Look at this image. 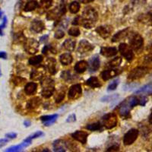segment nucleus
Instances as JSON below:
<instances>
[{
    "label": "nucleus",
    "mask_w": 152,
    "mask_h": 152,
    "mask_svg": "<svg viewBox=\"0 0 152 152\" xmlns=\"http://www.w3.org/2000/svg\"><path fill=\"white\" fill-rule=\"evenodd\" d=\"M97 12L94 8L87 7L85 9L82 16L80 17V24L85 28L90 29L92 28L97 20Z\"/></svg>",
    "instance_id": "1"
},
{
    "label": "nucleus",
    "mask_w": 152,
    "mask_h": 152,
    "mask_svg": "<svg viewBox=\"0 0 152 152\" xmlns=\"http://www.w3.org/2000/svg\"><path fill=\"white\" fill-rule=\"evenodd\" d=\"M140 104V99L135 96L130 97L122 103L119 106V113L122 117L126 118L129 115V112L132 108Z\"/></svg>",
    "instance_id": "2"
},
{
    "label": "nucleus",
    "mask_w": 152,
    "mask_h": 152,
    "mask_svg": "<svg viewBox=\"0 0 152 152\" xmlns=\"http://www.w3.org/2000/svg\"><path fill=\"white\" fill-rule=\"evenodd\" d=\"M41 85L43 87L41 94L44 98H50L55 92V87L53 79L50 78H45L41 82Z\"/></svg>",
    "instance_id": "3"
},
{
    "label": "nucleus",
    "mask_w": 152,
    "mask_h": 152,
    "mask_svg": "<svg viewBox=\"0 0 152 152\" xmlns=\"http://www.w3.org/2000/svg\"><path fill=\"white\" fill-rule=\"evenodd\" d=\"M129 41L132 50L136 52H139L142 49L143 45H144V40L139 33H135L131 34Z\"/></svg>",
    "instance_id": "4"
},
{
    "label": "nucleus",
    "mask_w": 152,
    "mask_h": 152,
    "mask_svg": "<svg viewBox=\"0 0 152 152\" xmlns=\"http://www.w3.org/2000/svg\"><path fill=\"white\" fill-rule=\"evenodd\" d=\"M148 72V68L145 66H139L132 69L128 75V79L131 81L137 80L145 77Z\"/></svg>",
    "instance_id": "5"
},
{
    "label": "nucleus",
    "mask_w": 152,
    "mask_h": 152,
    "mask_svg": "<svg viewBox=\"0 0 152 152\" xmlns=\"http://www.w3.org/2000/svg\"><path fill=\"white\" fill-rule=\"evenodd\" d=\"M117 116L114 113H108L102 117L103 126L107 129H112L117 125Z\"/></svg>",
    "instance_id": "6"
},
{
    "label": "nucleus",
    "mask_w": 152,
    "mask_h": 152,
    "mask_svg": "<svg viewBox=\"0 0 152 152\" xmlns=\"http://www.w3.org/2000/svg\"><path fill=\"white\" fill-rule=\"evenodd\" d=\"M139 132L138 129H132L129 131L125 134L124 137H123V143L125 145H132L136 139L139 137Z\"/></svg>",
    "instance_id": "7"
},
{
    "label": "nucleus",
    "mask_w": 152,
    "mask_h": 152,
    "mask_svg": "<svg viewBox=\"0 0 152 152\" xmlns=\"http://www.w3.org/2000/svg\"><path fill=\"white\" fill-rule=\"evenodd\" d=\"M119 51L123 57L128 61H132L134 58V53L132 47L126 43H121L119 46Z\"/></svg>",
    "instance_id": "8"
},
{
    "label": "nucleus",
    "mask_w": 152,
    "mask_h": 152,
    "mask_svg": "<svg viewBox=\"0 0 152 152\" xmlns=\"http://www.w3.org/2000/svg\"><path fill=\"white\" fill-rule=\"evenodd\" d=\"M24 49L29 54H35L39 50V43L34 39L26 40Z\"/></svg>",
    "instance_id": "9"
},
{
    "label": "nucleus",
    "mask_w": 152,
    "mask_h": 152,
    "mask_svg": "<svg viewBox=\"0 0 152 152\" xmlns=\"http://www.w3.org/2000/svg\"><path fill=\"white\" fill-rule=\"evenodd\" d=\"M82 89L81 85L76 84V85H74L69 88L68 97L71 100H75V99H78L82 95Z\"/></svg>",
    "instance_id": "10"
},
{
    "label": "nucleus",
    "mask_w": 152,
    "mask_h": 152,
    "mask_svg": "<svg viewBox=\"0 0 152 152\" xmlns=\"http://www.w3.org/2000/svg\"><path fill=\"white\" fill-rule=\"evenodd\" d=\"M94 50V46L91 43L86 40H82L80 41L79 46L78 48V52L79 53H90L91 51Z\"/></svg>",
    "instance_id": "11"
},
{
    "label": "nucleus",
    "mask_w": 152,
    "mask_h": 152,
    "mask_svg": "<svg viewBox=\"0 0 152 152\" xmlns=\"http://www.w3.org/2000/svg\"><path fill=\"white\" fill-rule=\"evenodd\" d=\"M87 136H88V134L85 132H83V131H76L72 134V139H74L76 141H79L83 145L86 144V142H87Z\"/></svg>",
    "instance_id": "12"
},
{
    "label": "nucleus",
    "mask_w": 152,
    "mask_h": 152,
    "mask_svg": "<svg viewBox=\"0 0 152 152\" xmlns=\"http://www.w3.org/2000/svg\"><path fill=\"white\" fill-rule=\"evenodd\" d=\"M112 31V27H107V26H100L98 28H96V32L98 33L100 37L104 38V39H107L110 35V33Z\"/></svg>",
    "instance_id": "13"
},
{
    "label": "nucleus",
    "mask_w": 152,
    "mask_h": 152,
    "mask_svg": "<svg viewBox=\"0 0 152 152\" xmlns=\"http://www.w3.org/2000/svg\"><path fill=\"white\" fill-rule=\"evenodd\" d=\"M100 54L105 57H112L117 54V49L116 47H107L104 46L100 49Z\"/></svg>",
    "instance_id": "14"
},
{
    "label": "nucleus",
    "mask_w": 152,
    "mask_h": 152,
    "mask_svg": "<svg viewBox=\"0 0 152 152\" xmlns=\"http://www.w3.org/2000/svg\"><path fill=\"white\" fill-rule=\"evenodd\" d=\"M31 29L35 33H40L45 29V24L42 21L34 20L32 21Z\"/></svg>",
    "instance_id": "15"
},
{
    "label": "nucleus",
    "mask_w": 152,
    "mask_h": 152,
    "mask_svg": "<svg viewBox=\"0 0 152 152\" xmlns=\"http://www.w3.org/2000/svg\"><path fill=\"white\" fill-rule=\"evenodd\" d=\"M89 69L91 72H96L100 68V59L98 56H94L89 61Z\"/></svg>",
    "instance_id": "16"
},
{
    "label": "nucleus",
    "mask_w": 152,
    "mask_h": 152,
    "mask_svg": "<svg viewBox=\"0 0 152 152\" xmlns=\"http://www.w3.org/2000/svg\"><path fill=\"white\" fill-rule=\"evenodd\" d=\"M118 74H119V72L116 69H109V70H105L102 72L100 76H101V78L104 81H107V80L115 77Z\"/></svg>",
    "instance_id": "17"
},
{
    "label": "nucleus",
    "mask_w": 152,
    "mask_h": 152,
    "mask_svg": "<svg viewBox=\"0 0 152 152\" xmlns=\"http://www.w3.org/2000/svg\"><path fill=\"white\" fill-rule=\"evenodd\" d=\"M58 117V114H53V115L43 116L40 117V120L43 121V124L46 126H50L56 121Z\"/></svg>",
    "instance_id": "18"
},
{
    "label": "nucleus",
    "mask_w": 152,
    "mask_h": 152,
    "mask_svg": "<svg viewBox=\"0 0 152 152\" xmlns=\"http://www.w3.org/2000/svg\"><path fill=\"white\" fill-rule=\"evenodd\" d=\"M41 100L40 97H33V98L30 99L27 103V108L28 109H34L40 105Z\"/></svg>",
    "instance_id": "19"
},
{
    "label": "nucleus",
    "mask_w": 152,
    "mask_h": 152,
    "mask_svg": "<svg viewBox=\"0 0 152 152\" xmlns=\"http://www.w3.org/2000/svg\"><path fill=\"white\" fill-rule=\"evenodd\" d=\"M37 85L34 82H29L24 87V92L27 95L34 94L37 91Z\"/></svg>",
    "instance_id": "20"
},
{
    "label": "nucleus",
    "mask_w": 152,
    "mask_h": 152,
    "mask_svg": "<svg viewBox=\"0 0 152 152\" xmlns=\"http://www.w3.org/2000/svg\"><path fill=\"white\" fill-rule=\"evenodd\" d=\"M87 65H88V63L87 62L85 61V60H82V61L76 63V65H75V71L79 74L85 72L87 69Z\"/></svg>",
    "instance_id": "21"
},
{
    "label": "nucleus",
    "mask_w": 152,
    "mask_h": 152,
    "mask_svg": "<svg viewBox=\"0 0 152 152\" xmlns=\"http://www.w3.org/2000/svg\"><path fill=\"white\" fill-rule=\"evenodd\" d=\"M129 28H126L124 30L119 31L113 36V38H112V41L113 42H118V41L124 39L125 37L129 34Z\"/></svg>",
    "instance_id": "22"
},
{
    "label": "nucleus",
    "mask_w": 152,
    "mask_h": 152,
    "mask_svg": "<svg viewBox=\"0 0 152 152\" xmlns=\"http://www.w3.org/2000/svg\"><path fill=\"white\" fill-rule=\"evenodd\" d=\"M136 94H152V83L145 85L136 91Z\"/></svg>",
    "instance_id": "23"
},
{
    "label": "nucleus",
    "mask_w": 152,
    "mask_h": 152,
    "mask_svg": "<svg viewBox=\"0 0 152 152\" xmlns=\"http://www.w3.org/2000/svg\"><path fill=\"white\" fill-rule=\"evenodd\" d=\"M56 60L53 58H49L48 60H47V68H48L49 72H50V74L55 75L57 72L56 70Z\"/></svg>",
    "instance_id": "24"
},
{
    "label": "nucleus",
    "mask_w": 152,
    "mask_h": 152,
    "mask_svg": "<svg viewBox=\"0 0 152 152\" xmlns=\"http://www.w3.org/2000/svg\"><path fill=\"white\" fill-rule=\"evenodd\" d=\"M66 147V143H65L63 141H62V140H56V141L53 143L54 151L64 152L66 151L65 150Z\"/></svg>",
    "instance_id": "25"
},
{
    "label": "nucleus",
    "mask_w": 152,
    "mask_h": 152,
    "mask_svg": "<svg viewBox=\"0 0 152 152\" xmlns=\"http://www.w3.org/2000/svg\"><path fill=\"white\" fill-rule=\"evenodd\" d=\"M31 142H27V141H23L21 145H15V146H12L9 148L6 149V152H16V151H20L22 150L23 148H26V147L29 146L31 145Z\"/></svg>",
    "instance_id": "26"
},
{
    "label": "nucleus",
    "mask_w": 152,
    "mask_h": 152,
    "mask_svg": "<svg viewBox=\"0 0 152 152\" xmlns=\"http://www.w3.org/2000/svg\"><path fill=\"white\" fill-rule=\"evenodd\" d=\"M85 84L89 87H93V88L101 87V84H100V81L97 77H91L89 79H87L86 81Z\"/></svg>",
    "instance_id": "27"
},
{
    "label": "nucleus",
    "mask_w": 152,
    "mask_h": 152,
    "mask_svg": "<svg viewBox=\"0 0 152 152\" xmlns=\"http://www.w3.org/2000/svg\"><path fill=\"white\" fill-rule=\"evenodd\" d=\"M60 60L63 65H70L71 63H72L73 59H72V56H71V54L64 53L60 56Z\"/></svg>",
    "instance_id": "28"
},
{
    "label": "nucleus",
    "mask_w": 152,
    "mask_h": 152,
    "mask_svg": "<svg viewBox=\"0 0 152 152\" xmlns=\"http://www.w3.org/2000/svg\"><path fill=\"white\" fill-rule=\"evenodd\" d=\"M63 46L67 51L72 52L75 50V41L72 39H67L63 43Z\"/></svg>",
    "instance_id": "29"
},
{
    "label": "nucleus",
    "mask_w": 152,
    "mask_h": 152,
    "mask_svg": "<svg viewBox=\"0 0 152 152\" xmlns=\"http://www.w3.org/2000/svg\"><path fill=\"white\" fill-rule=\"evenodd\" d=\"M38 7V3L35 0H30L26 3L24 8V11H32Z\"/></svg>",
    "instance_id": "30"
},
{
    "label": "nucleus",
    "mask_w": 152,
    "mask_h": 152,
    "mask_svg": "<svg viewBox=\"0 0 152 152\" xmlns=\"http://www.w3.org/2000/svg\"><path fill=\"white\" fill-rule=\"evenodd\" d=\"M43 77V71L40 69H33L31 73V78L33 80H40Z\"/></svg>",
    "instance_id": "31"
},
{
    "label": "nucleus",
    "mask_w": 152,
    "mask_h": 152,
    "mask_svg": "<svg viewBox=\"0 0 152 152\" xmlns=\"http://www.w3.org/2000/svg\"><path fill=\"white\" fill-rule=\"evenodd\" d=\"M65 91L64 88H60L59 91L56 92V94L55 96V102L57 103V104H60V102H62V100H63L64 97H65Z\"/></svg>",
    "instance_id": "32"
},
{
    "label": "nucleus",
    "mask_w": 152,
    "mask_h": 152,
    "mask_svg": "<svg viewBox=\"0 0 152 152\" xmlns=\"http://www.w3.org/2000/svg\"><path fill=\"white\" fill-rule=\"evenodd\" d=\"M85 128L87 129L90 130V131H101L103 130L102 125L99 123V122H95V123H91V124H88L85 126Z\"/></svg>",
    "instance_id": "33"
},
{
    "label": "nucleus",
    "mask_w": 152,
    "mask_h": 152,
    "mask_svg": "<svg viewBox=\"0 0 152 152\" xmlns=\"http://www.w3.org/2000/svg\"><path fill=\"white\" fill-rule=\"evenodd\" d=\"M43 62V57L42 56H36L30 58L28 60V63L31 65H37L40 64Z\"/></svg>",
    "instance_id": "34"
},
{
    "label": "nucleus",
    "mask_w": 152,
    "mask_h": 152,
    "mask_svg": "<svg viewBox=\"0 0 152 152\" xmlns=\"http://www.w3.org/2000/svg\"><path fill=\"white\" fill-rule=\"evenodd\" d=\"M80 10V4L78 2H71L70 5H69V11H70L71 13L72 14H76L78 13Z\"/></svg>",
    "instance_id": "35"
},
{
    "label": "nucleus",
    "mask_w": 152,
    "mask_h": 152,
    "mask_svg": "<svg viewBox=\"0 0 152 152\" xmlns=\"http://www.w3.org/2000/svg\"><path fill=\"white\" fill-rule=\"evenodd\" d=\"M121 63H122V58L117 56V57H115L111 61L108 63L107 66H109V68H116V67L120 65Z\"/></svg>",
    "instance_id": "36"
},
{
    "label": "nucleus",
    "mask_w": 152,
    "mask_h": 152,
    "mask_svg": "<svg viewBox=\"0 0 152 152\" xmlns=\"http://www.w3.org/2000/svg\"><path fill=\"white\" fill-rule=\"evenodd\" d=\"M119 97V94H115L108 95V96H104L101 98V101L102 102H111V101H114Z\"/></svg>",
    "instance_id": "37"
},
{
    "label": "nucleus",
    "mask_w": 152,
    "mask_h": 152,
    "mask_svg": "<svg viewBox=\"0 0 152 152\" xmlns=\"http://www.w3.org/2000/svg\"><path fill=\"white\" fill-rule=\"evenodd\" d=\"M43 136V132H42L41 131H37V132H34L33 135H31V136H28L27 139H24V141H27V142H31L32 140L37 139V138L40 137V136Z\"/></svg>",
    "instance_id": "38"
},
{
    "label": "nucleus",
    "mask_w": 152,
    "mask_h": 152,
    "mask_svg": "<svg viewBox=\"0 0 152 152\" xmlns=\"http://www.w3.org/2000/svg\"><path fill=\"white\" fill-rule=\"evenodd\" d=\"M61 77L62 78H63V79L65 80V81H67V82H71L74 78V75L69 71H64L62 73Z\"/></svg>",
    "instance_id": "39"
},
{
    "label": "nucleus",
    "mask_w": 152,
    "mask_h": 152,
    "mask_svg": "<svg viewBox=\"0 0 152 152\" xmlns=\"http://www.w3.org/2000/svg\"><path fill=\"white\" fill-rule=\"evenodd\" d=\"M53 0H40V6L43 9H49L53 5Z\"/></svg>",
    "instance_id": "40"
},
{
    "label": "nucleus",
    "mask_w": 152,
    "mask_h": 152,
    "mask_svg": "<svg viewBox=\"0 0 152 152\" xmlns=\"http://www.w3.org/2000/svg\"><path fill=\"white\" fill-rule=\"evenodd\" d=\"M80 33H81V32H80L79 28H76V27H72L69 30V34L72 36V37H78L80 35Z\"/></svg>",
    "instance_id": "41"
},
{
    "label": "nucleus",
    "mask_w": 152,
    "mask_h": 152,
    "mask_svg": "<svg viewBox=\"0 0 152 152\" xmlns=\"http://www.w3.org/2000/svg\"><path fill=\"white\" fill-rule=\"evenodd\" d=\"M119 79H116V80H114V81H113L111 83L109 84V86H108L107 91H114V90H116V88L117 87V86L119 85Z\"/></svg>",
    "instance_id": "42"
},
{
    "label": "nucleus",
    "mask_w": 152,
    "mask_h": 152,
    "mask_svg": "<svg viewBox=\"0 0 152 152\" xmlns=\"http://www.w3.org/2000/svg\"><path fill=\"white\" fill-rule=\"evenodd\" d=\"M26 82V79L25 78H23L20 76H17L13 78V84L15 85H21L24 82Z\"/></svg>",
    "instance_id": "43"
},
{
    "label": "nucleus",
    "mask_w": 152,
    "mask_h": 152,
    "mask_svg": "<svg viewBox=\"0 0 152 152\" xmlns=\"http://www.w3.org/2000/svg\"><path fill=\"white\" fill-rule=\"evenodd\" d=\"M6 25H7V18L6 16H4L2 24L0 25V36H3V29L6 28Z\"/></svg>",
    "instance_id": "44"
},
{
    "label": "nucleus",
    "mask_w": 152,
    "mask_h": 152,
    "mask_svg": "<svg viewBox=\"0 0 152 152\" xmlns=\"http://www.w3.org/2000/svg\"><path fill=\"white\" fill-rule=\"evenodd\" d=\"M15 40H18V42H25L26 41V38L24 37L22 33H17L15 37Z\"/></svg>",
    "instance_id": "45"
},
{
    "label": "nucleus",
    "mask_w": 152,
    "mask_h": 152,
    "mask_svg": "<svg viewBox=\"0 0 152 152\" xmlns=\"http://www.w3.org/2000/svg\"><path fill=\"white\" fill-rule=\"evenodd\" d=\"M64 36H65V33H64L63 31L58 30V31H56V33H55V35H54V37H56V39H61V38H63Z\"/></svg>",
    "instance_id": "46"
},
{
    "label": "nucleus",
    "mask_w": 152,
    "mask_h": 152,
    "mask_svg": "<svg viewBox=\"0 0 152 152\" xmlns=\"http://www.w3.org/2000/svg\"><path fill=\"white\" fill-rule=\"evenodd\" d=\"M145 63L148 65H152V53L145 56Z\"/></svg>",
    "instance_id": "47"
},
{
    "label": "nucleus",
    "mask_w": 152,
    "mask_h": 152,
    "mask_svg": "<svg viewBox=\"0 0 152 152\" xmlns=\"http://www.w3.org/2000/svg\"><path fill=\"white\" fill-rule=\"evenodd\" d=\"M76 120V116L75 114H72L69 116H68L66 119L67 122H73Z\"/></svg>",
    "instance_id": "48"
},
{
    "label": "nucleus",
    "mask_w": 152,
    "mask_h": 152,
    "mask_svg": "<svg viewBox=\"0 0 152 152\" xmlns=\"http://www.w3.org/2000/svg\"><path fill=\"white\" fill-rule=\"evenodd\" d=\"M6 137L9 139H14L17 137V134L15 132H11V133H8L6 135Z\"/></svg>",
    "instance_id": "49"
},
{
    "label": "nucleus",
    "mask_w": 152,
    "mask_h": 152,
    "mask_svg": "<svg viewBox=\"0 0 152 152\" xmlns=\"http://www.w3.org/2000/svg\"><path fill=\"white\" fill-rule=\"evenodd\" d=\"M119 146H117V145H113V146L109 147V148L107 150V151H119Z\"/></svg>",
    "instance_id": "50"
},
{
    "label": "nucleus",
    "mask_w": 152,
    "mask_h": 152,
    "mask_svg": "<svg viewBox=\"0 0 152 152\" xmlns=\"http://www.w3.org/2000/svg\"><path fill=\"white\" fill-rule=\"evenodd\" d=\"M9 141V139H0V148H2V147L5 146Z\"/></svg>",
    "instance_id": "51"
},
{
    "label": "nucleus",
    "mask_w": 152,
    "mask_h": 152,
    "mask_svg": "<svg viewBox=\"0 0 152 152\" xmlns=\"http://www.w3.org/2000/svg\"><path fill=\"white\" fill-rule=\"evenodd\" d=\"M0 59H3V60H6L7 59V53L4 51H1L0 52Z\"/></svg>",
    "instance_id": "52"
},
{
    "label": "nucleus",
    "mask_w": 152,
    "mask_h": 152,
    "mask_svg": "<svg viewBox=\"0 0 152 152\" xmlns=\"http://www.w3.org/2000/svg\"><path fill=\"white\" fill-rule=\"evenodd\" d=\"M78 1L83 4H87V3H91V2H94V0H78Z\"/></svg>",
    "instance_id": "53"
},
{
    "label": "nucleus",
    "mask_w": 152,
    "mask_h": 152,
    "mask_svg": "<svg viewBox=\"0 0 152 152\" xmlns=\"http://www.w3.org/2000/svg\"><path fill=\"white\" fill-rule=\"evenodd\" d=\"M47 39H48V35H44L43 37H42L40 38V40L42 42H43V41H46Z\"/></svg>",
    "instance_id": "54"
},
{
    "label": "nucleus",
    "mask_w": 152,
    "mask_h": 152,
    "mask_svg": "<svg viewBox=\"0 0 152 152\" xmlns=\"http://www.w3.org/2000/svg\"><path fill=\"white\" fill-rule=\"evenodd\" d=\"M24 126H27V127H28V126H31V122H30V121H28V120L24 121Z\"/></svg>",
    "instance_id": "55"
},
{
    "label": "nucleus",
    "mask_w": 152,
    "mask_h": 152,
    "mask_svg": "<svg viewBox=\"0 0 152 152\" xmlns=\"http://www.w3.org/2000/svg\"><path fill=\"white\" fill-rule=\"evenodd\" d=\"M149 122H150L151 124H152V112L151 113L150 116H149Z\"/></svg>",
    "instance_id": "56"
},
{
    "label": "nucleus",
    "mask_w": 152,
    "mask_h": 152,
    "mask_svg": "<svg viewBox=\"0 0 152 152\" xmlns=\"http://www.w3.org/2000/svg\"><path fill=\"white\" fill-rule=\"evenodd\" d=\"M2 11L0 10V18H2Z\"/></svg>",
    "instance_id": "57"
},
{
    "label": "nucleus",
    "mask_w": 152,
    "mask_h": 152,
    "mask_svg": "<svg viewBox=\"0 0 152 152\" xmlns=\"http://www.w3.org/2000/svg\"><path fill=\"white\" fill-rule=\"evenodd\" d=\"M150 22H151V24L152 25V16L151 17V18H150Z\"/></svg>",
    "instance_id": "58"
},
{
    "label": "nucleus",
    "mask_w": 152,
    "mask_h": 152,
    "mask_svg": "<svg viewBox=\"0 0 152 152\" xmlns=\"http://www.w3.org/2000/svg\"><path fill=\"white\" fill-rule=\"evenodd\" d=\"M0 76H1V70H0Z\"/></svg>",
    "instance_id": "59"
}]
</instances>
